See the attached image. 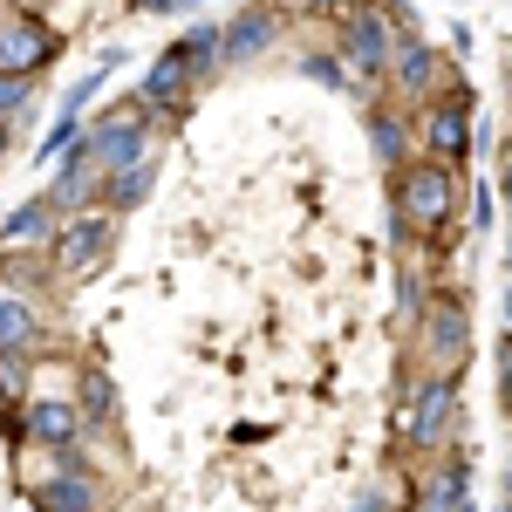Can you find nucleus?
I'll list each match as a JSON object with an SVG mask.
<instances>
[{
	"instance_id": "f257e3e1",
	"label": "nucleus",
	"mask_w": 512,
	"mask_h": 512,
	"mask_svg": "<svg viewBox=\"0 0 512 512\" xmlns=\"http://www.w3.org/2000/svg\"><path fill=\"white\" fill-rule=\"evenodd\" d=\"M451 205H458V185H451V164H403L396 171V219L410 226V233H437L444 219H451Z\"/></svg>"
},
{
	"instance_id": "f03ea898",
	"label": "nucleus",
	"mask_w": 512,
	"mask_h": 512,
	"mask_svg": "<svg viewBox=\"0 0 512 512\" xmlns=\"http://www.w3.org/2000/svg\"><path fill=\"white\" fill-rule=\"evenodd\" d=\"M55 55H62V35L48 28L41 7H7V14H0V76L35 82Z\"/></svg>"
},
{
	"instance_id": "7ed1b4c3",
	"label": "nucleus",
	"mask_w": 512,
	"mask_h": 512,
	"mask_svg": "<svg viewBox=\"0 0 512 512\" xmlns=\"http://www.w3.org/2000/svg\"><path fill=\"white\" fill-rule=\"evenodd\" d=\"M110 233H117V219H110V212H76V219L55 233V267H62L69 280H82L103 253H110Z\"/></svg>"
},
{
	"instance_id": "20e7f679",
	"label": "nucleus",
	"mask_w": 512,
	"mask_h": 512,
	"mask_svg": "<svg viewBox=\"0 0 512 512\" xmlns=\"http://www.w3.org/2000/svg\"><path fill=\"white\" fill-rule=\"evenodd\" d=\"M451 410H458V383L437 369L431 383L417 390V403L403 410V437H410V444H424V451H437V444H444V431H451Z\"/></svg>"
},
{
	"instance_id": "39448f33",
	"label": "nucleus",
	"mask_w": 512,
	"mask_h": 512,
	"mask_svg": "<svg viewBox=\"0 0 512 512\" xmlns=\"http://www.w3.org/2000/svg\"><path fill=\"white\" fill-rule=\"evenodd\" d=\"M342 55H349L355 69H369V76H383V69L396 62L390 14H383V7H362V14H349V28H342Z\"/></svg>"
},
{
	"instance_id": "423d86ee",
	"label": "nucleus",
	"mask_w": 512,
	"mask_h": 512,
	"mask_svg": "<svg viewBox=\"0 0 512 512\" xmlns=\"http://www.w3.org/2000/svg\"><path fill=\"white\" fill-rule=\"evenodd\" d=\"M274 35H280V14H274V7H239L233 21L219 28V55H226V62H253V55H267V48H274Z\"/></svg>"
},
{
	"instance_id": "0eeeda50",
	"label": "nucleus",
	"mask_w": 512,
	"mask_h": 512,
	"mask_svg": "<svg viewBox=\"0 0 512 512\" xmlns=\"http://www.w3.org/2000/svg\"><path fill=\"white\" fill-rule=\"evenodd\" d=\"M82 144H89V158L103 164V171H123V164L144 158L151 130H144V117H110V123H96V130H89Z\"/></svg>"
},
{
	"instance_id": "6e6552de",
	"label": "nucleus",
	"mask_w": 512,
	"mask_h": 512,
	"mask_svg": "<svg viewBox=\"0 0 512 512\" xmlns=\"http://www.w3.org/2000/svg\"><path fill=\"white\" fill-rule=\"evenodd\" d=\"M431 158L437 164H465L472 158V103H465V96H451V103L431 110Z\"/></svg>"
},
{
	"instance_id": "1a4fd4ad",
	"label": "nucleus",
	"mask_w": 512,
	"mask_h": 512,
	"mask_svg": "<svg viewBox=\"0 0 512 512\" xmlns=\"http://www.w3.org/2000/svg\"><path fill=\"white\" fill-rule=\"evenodd\" d=\"M151 185H158V164H151V158H137V164H123V171H110V185H103V212H110V219L137 212V205L151 198Z\"/></svg>"
},
{
	"instance_id": "9d476101",
	"label": "nucleus",
	"mask_w": 512,
	"mask_h": 512,
	"mask_svg": "<svg viewBox=\"0 0 512 512\" xmlns=\"http://www.w3.org/2000/svg\"><path fill=\"white\" fill-rule=\"evenodd\" d=\"M82 437V417L69 403H28V444H48V451H62V444H76Z\"/></svg>"
},
{
	"instance_id": "9b49d317",
	"label": "nucleus",
	"mask_w": 512,
	"mask_h": 512,
	"mask_svg": "<svg viewBox=\"0 0 512 512\" xmlns=\"http://www.w3.org/2000/svg\"><path fill=\"white\" fill-rule=\"evenodd\" d=\"M185 89H192V62H185L178 48H164L158 62L144 69V103H178Z\"/></svg>"
},
{
	"instance_id": "f8f14e48",
	"label": "nucleus",
	"mask_w": 512,
	"mask_h": 512,
	"mask_svg": "<svg viewBox=\"0 0 512 512\" xmlns=\"http://www.w3.org/2000/svg\"><path fill=\"white\" fill-rule=\"evenodd\" d=\"M41 512H96V478L89 472H55L41 485Z\"/></svg>"
},
{
	"instance_id": "ddd939ff",
	"label": "nucleus",
	"mask_w": 512,
	"mask_h": 512,
	"mask_svg": "<svg viewBox=\"0 0 512 512\" xmlns=\"http://www.w3.org/2000/svg\"><path fill=\"white\" fill-rule=\"evenodd\" d=\"M417 512H472V499H465V465H444V472L424 478L417 485Z\"/></svg>"
},
{
	"instance_id": "4468645a",
	"label": "nucleus",
	"mask_w": 512,
	"mask_h": 512,
	"mask_svg": "<svg viewBox=\"0 0 512 512\" xmlns=\"http://www.w3.org/2000/svg\"><path fill=\"white\" fill-rule=\"evenodd\" d=\"M424 328H431V355L444 362V369H451V362L465 355V308H458V301H437Z\"/></svg>"
},
{
	"instance_id": "2eb2a0df",
	"label": "nucleus",
	"mask_w": 512,
	"mask_h": 512,
	"mask_svg": "<svg viewBox=\"0 0 512 512\" xmlns=\"http://www.w3.org/2000/svg\"><path fill=\"white\" fill-rule=\"evenodd\" d=\"M390 69H396V82H403L410 96H431V89H437V48H424V41H403Z\"/></svg>"
},
{
	"instance_id": "dca6fc26",
	"label": "nucleus",
	"mask_w": 512,
	"mask_h": 512,
	"mask_svg": "<svg viewBox=\"0 0 512 512\" xmlns=\"http://www.w3.org/2000/svg\"><path fill=\"white\" fill-rule=\"evenodd\" d=\"M48 233H55V205H48V198H28V205H14V212H7L0 246H28V239H48Z\"/></svg>"
},
{
	"instance_id": "f3484780",
	"label": "nucleus",
	"mask_w": 512,
	"mask_h": 512,
	"mask_svg": "<svg viewBox=\"0 0 512 512\" xmlns=\"http://www.w3.org/2000/svg\"><path fill=\"white\" fill-rule=\"evenodd\" d=\"M0 349H14V355L35 349V308L14 301V294H0Z\"/></svg>"
},
{
	"instance_id": "a211bd4d",
	"label": "nucleus",
	"mask_w": 512,
	"mask_h": 512,
	"mask_svg": "<svg viewBox=\"0 0 512 512\" xmlns=\"http://www.w3.org/2000/svg\"><path fill=\"white\" fill-rule=\"evenodd\" d=\"M369 151L383 164H410V130H403V117H390V110L369 117Z\"/></svg>"
},
{
	"instance_id": "6ab92c4d",
	"label": "nucleus",
	"mask_w": 512,
	"mask_h": 512,
	"mask_svg": "<svg viewBox=\"0 0 512 512\" xmlns=\"http://www.w3.org/2000/svg\"><path fill=\"white\" fill-rule=\"evenodd\" d=\"M117 410V390H110V376H82V417L89 424H103Z\"/></svg>"
},
{
	"instance_id": "aec40b11",
	"label": "nucleus",
	"mask_w": 512,
	"mask_h": 512,
	"mask_svg": "<svg viewBox=\"0 0 512 512\" xmlns=\"http://www.w3.org/2000/svg\"><path fill=\"white\" fill-rule=\"evenodd\" d=\"M21 376H28V355L0 349V403H14V396H21Z\"/></svg>"
},
{
	"instance_id": "412c9836",
	"label": "nucleus",
	"mask_w": 512,
	"mask_h": 512,
	"mask_svg": "<svg viewBox=\"0 0 512 512\" xmlns=\"http://www.w3.org/2000/svg\"><path fill=\"white\" fill-rule=\"evenodd\" d=\"M28 89H35V82H21V76H0V123L28 110Z\"/></svg>"
},
{
	"instance_id": "4be33fe9",
	"label": "nucleus",
	"mask_w": 512,
	"mask_h": 512,
	"mask_svg": "<svg viewBox=\"0 0 512 512\" xmlns=\"http://www.w3.org/2000/svg\"><path fill=\"white\" fill-rule=\"evenodd\" d=\"M301 76H308V82H328V89H342V62H335V55H308V62H301Z\"/></svg>"
},
{
	"instance_id": "5701e85b",
	"label": "nucleus",
	"mask_w": 512,
	"mask_h": 512,
	"mask_svg": "<svg viewBox=\"0 0 512 512\" xmlns=\"http://www.w3.org/2000/svg\"><path fill=\"white\" fill-rule=\"evenodd\" d=\"M151 14H185V7H198V0H144Z\"/></svg>"
},
{
	"instance_id": "b1692460",
	"label": "nucleus",
	"mask_w": 512,
	"mask_h": 512,
	"mask_svg": "<svg viewBox=\"0 0 512 512\" xmlns=\"http://www.w3.org/2000/svg\"><path fill=\"white\" fill-rule=\"evenodd\" d=\"M355 512H390V506H383L376 492H362V499H355Z\"/></svg>"
},
{
	"instance_id": "393cba45",
	"label": "nucleus",
	"mask_w": 512,
	"mask_h": 512,
	"mask_svg": "<svg viewBox=\"0 0 512 512\" xmlns=\"http://www.w3.org/2000/svg\"><path fill=\"white\" fill-rule=\"evenodd\" d=\"M506 328H512V280H506Z\"/></svg>"
},
{
	"instance_id": "a878e982",
	"label": "nucleus",
	"mask_w": 512,
	"mask_h": 512,
	"mask_svg": "<svg viewBox=\"0 0 512 512\" xmlns=\"http://www.w3.org/2000/svg\"><path fill=\"white\" fill-rule=\"evenodd\" d=\"M0 158H7V123H0Z\"/></svg>"
},
{
	"instance_id": "bb28decb",
	"label": "nucleus",
	"mask_w": 512,
	"mask_h": 512,
	"mask_svg": "<svg viewBox=\"0 0 512 512\" xmlns=\"http://www.w3.org/2000/svg\"><path fill=\"white\" fill-rule=\"evenodd\" d=\"M130 7H144V0H130Z\"/></svg>"
},
{
	"instance_id": "cd10ccee",
	"label": "nucleus",
	"mask_w": 512,
	"mask_h": 512,
	"mask_svg": "<svg viewBox=\"0 0 512 512\" xmlns=\"http://www.w3.org/2000/svg\"><path fill=\"white\" fill-rule=\"evenodd\" d=\"M499 512H506V506H499Z\"/></svg>"
}]
</instances>
